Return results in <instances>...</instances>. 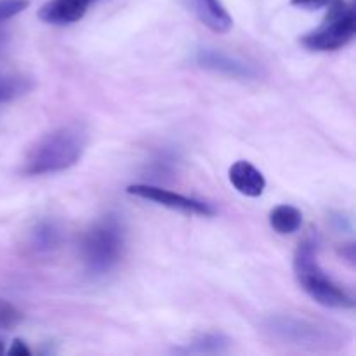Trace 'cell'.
I'll return each instance as SVG.
<instances>
[{
  "instance_id": "obj_1",
  "label": "cell",
  "mask_w": 356,
  "mask_h": 356,
  "mask_svg": "<svg viewBox=\"0 0 356 356\" xmlns=\"http://www.w3.org/2000/svg\"><path fill=\"white\" fill-rule=\"evenodd\" d=\"M89 131L82 122H70L52 129L30 146L23 160V174L44 176L70 169L82 159Z\"/></svg>"
},
{
  "instance_id": "obj_2",
  "label": "cell",
  "mask_w": 356,
  "mask_h": 356,
  "mask_svg": "<svg viewBox=\"0 0 356 356\" xmlns=\"http://www.w3.org/2000/svg\"><path fill=\"white\" fill-rule=\"evenodd\" d=\"M294 273L302 291L315 299L318 305L336 309H351L355 306L353 298L330 280L320 268L316 257V242L306 238L299 243L294 254Z\"/></svg>"
},
{
  "instance_id": "obj_3",
  "label": "cell",
  "mask_w": 356,
  "mask_h": 356,
  "mask_svg": "<svg viewBox=\"0 0 356 356\" xmlns=\"http://www.w3.org/2000/svg\"><path fill=\"white\" fill-rule=\"evenodd\" d=\"M125 233L120 219L113 214L104 216L86 233L82 256L87 270L96 275L108 273L124 256Z\"/></svg>"
},
{
  "instance_id": "obj_4",
  "label": "cell",
  "mask_w": 356,
  "mask_h": 356,
  "mask_svg": "<svg viewBox=\"0 0 356 356\" xmlns=\"http://www.w3.org/2000/svg\"><path fill=\"white\" fill-rule=\"evenodd\" d=\"M356 31V16L353 6L344 0H330L329 13L322 26L306 33L301 44L309 51H336L353 40Z\"/></svg>"
},
{
  "instance_id": "obj_5",
  "label": "cell",
  "mask_w": 356,
  "mask_h": 356,
  "mask_svg": "<svg viewBox=\"0 0 356 356\" xmlns=\"http://www.w3.org/2000/svg\"><path fill=\"white\" fill-rule=\"evenodd\" d=\"M129 195H134V197L143 198V200L155 202V204L163 205L167 209H172V211L184 212V214H198V216H212L214 214V209L209 204H204L200 200H193V198L183 197L179 193H172L169 190H163V188L152 186V184H131L127 188Z\"/></svg>"
},
{
  "instance_id": "obj_6",
  "label": "cell",
  "mask_w": 356,
  "mask_h": 356,
  "mask_svg": "<svg viewBox=\"0 0 356 356\" xmlns=\"http://www.w3.org/2000/svg\"><path fill=\"white\" fill-rule=\"evenodd\" d=\"M266 329L273 334L277 339L287 341L292 344H315L327 343L325 327H316L315 323L306 320L292 318V316H275L268 322Z\"/></svg>"
},
{
  "instance_id": "obj_7",
  "label": "cell",
  "mask_w": 356,
  "mask_h": 356,
  "mask_svg": "<svg viewBox=\"0 0 356 356\" xmlns=\"http://www.w3.org/2000/svg\"><path fill=\"white\" fill-rule=\"evenodd\" d=\"M188 7L204 26L214 33H228L233 26V17L221 0H188Z\"/></svg>"
},
{
  "instance_id": "obj_8",
  "label": "cell",
  "mask_w": 356,
  "mask_h": 356,
  "mask_svg": "<svg viewBox=\"0 0 356 356\" xmlns=\"http://www.w3.org/2000/svg\"><path fill=\"white\" fill-rule=\"evenodd\" d=\"M197 63L200 66H204V68L214 70V72L219 73H226V75L232 76H240V79H250V76H256L257 73L247 63L232 58V56L225 54L221 51H214V49H198Z\"/></svg>"
},
{
  "instance_id": "obj_9",
  "label": "cell",
  "mask_w": 356,
  "mask_h": 356,
  "mask_svg": "<svg viewBox=\"0 0 356 356\" xmlns=\"http://www.w3.org/2000/svg\"><path fill=\"white\" fill-rule=\"evenodd\" d=\"M92 0H51L38 10V17L44 23L72 24L82 19Z\"/></svg>"
},
{
  "instance_id": "obj_10",
  "label": "cell",
  "mask_w": 356,
  "mask_h": 356,
  "mask_svg": "<svg viewBox=\"0 0 356 356\" xmlns=\"http://www.w3.org/2000/svg\"><path fill=\"white\" fill-rule=\"evenodd\" d=\"M228 176L235 190L245 197H261L264 188H266V179H264L263 172L247 160H238V162L233 163L229 167Z\"/></svg>"
},
{
  "instance_id": "obj_11",
  "label": "cell",
  "mask_w": 356,
  "mask_h": 356,
  "mask_svg": "<svg viewBox=\"0 0 356 356\" xmlns=\"http://www.w3.org/2000/svg\"><path fill=\"white\" fill-rule=\"evenodd\" d=\"M270 225L280 235H291L298 232L302 225V214L292 205H278L271 211Z\"/></svg>"
},
{
  "instance_id": "obj_12",
  "label": "cell",
  "mask_w": 356,
  "mask_h": 356,
  "mask_svg": "<svg viewBox=\"0 0 356 356\" xmlns=\"http://www.w3.org/2000/svg\"><path fill=\"white\" fill-rule=\"evenodd\" d=\"M228 348L229 339L226 336H222V334H205V336L195 339L184 351L193 355H216L225 353Z\"/></svg>"
},
{
  "instance_id": "obj_13",
  "label": "cell",
  "mask_w": 356,
  "mask_h": 356,
  "mask_svg": "<svg viewBox=\"0 0 356 356\" xmlns=\"http://www.w3.org/2000/svg\"><path fill=\"white\" fill-rule=\"evenodd\" d=\"M59 229L52 222H42L33 232V245L38 250H49L59 243Z\"/></svg>"
},
{
  "instance_id": "obj_14",
  "label": "cell",
  "mask_w": 356,
  "mask_h": 356,
  "mask_svg": "<svg viewBox=\"0 0 356 356\" xmlns=\"http://www.w3.org/2000/svg\"><path fill=\"white\" fill-rule=\"evenodd\" d=\"M30 6V0H0V23L23 13Z\"/></svg>"
},
{
  "instance_id": "obj_15",
  "label": "cell",
  "mask_w": 356,
  "mask_h": 356,
  "mask_svg": "<svg viewBox=\"0 0 356 356\" xmlns=\"http://www.w3.org/2000/svg\"><path fill=\"white\" fill-rule=\"evenodd\" d=\"M24 90H26V87L21 80H0V103L10 101Z\"/></svg>"
},
{
  "instance_id": "obj_16",
  "label": "cell",
  "mask_w": 356,
  "mask_h": 356,
  "mask_svg": "<svg viewBox=\"0 0 356 356\" xmlns=\"http://www.w3.org/2000/svg\"><path fill=\"white\" fill-rule=\"evenodd\" d=\"M21 320V313L14 308L13 305H9L7 301L0 299V327L2 329H10V327L16 325Z\"/></svg>"
},
{
  "instance_id": "obj_17",
  "label": "cell",
  "mask_w": 356,
  "mask_h": 356,
  "mask_svg": "<svg viewBox=\"0 0 356 356\" xmlns=\"http://www.w3.org/2000/svg\"><path fill=\"white\" fill-rule=\"evenodd\" d=\"M330 0H291L292 6L305 7V9H320V7L329 6Z\"/></svg>"
},
{
  "instance_id": "obj_18",
  "label": "cell",
  "mask_w": 356,
  "mask_h": 356,
  "mask_svg": "<svg viewBox=\"0 0 356 356\" xmlns=\"http://www.w3.org/2000/svg\"><path fill=\"white\" fill-rule=\"evenodd\" d=\"M9 355H14V356H28V355H30V350H28V348L24 346L23 341L16 339V341H14V343H13V346H10Z\"/></svg>"
},
{
  "instance_id": "obj_19",
  "label": "cell",
  "mask_w": 356,
  "mask_h": 356,
  "mask_svg": "<svg viewBox=\"0 0 356 356\" xmlns=\"http://www.w3.org/2000/svg\"><path fill=\"white\" fill-rule=\"evenodd\" d=\"M3 353V346H2V343H0V355Z\"/></svg>"
}]
</instances>
